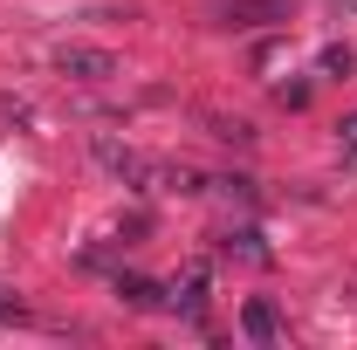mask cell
<instances>
[{
  "instance_id": "cell-1",
  "label": "cell",
  "mask_w": 357,
  "mask_h": 350,
  "mask_svg": "<svg viewBox=\"0 0 357 350\" xmlns=\"http://www.w3.org/2000/svg\"><path fill=\"white\" fill-rule=\"evenodd\" d=\"M55 69L69 83H110L117 76V55L110 48H89V42H69V48H55Z\"/></svg>"
},
{
  "instance_id": "cell-2",
  "label": "cell",
  "mask_w": 357,
  "mask_h": 350,
  "mask_svg": "<svg viewBox=\"0 0 357 350\" xmlns=\"http://www.w3.org/2000/svg\"><path fill=\"white\" fill-rule=\"evenodd\" d=\"M165 303H172L178 316H199V309H206V261H199V268H185L172 289H165Z\"/></svg>"
},
{
  "instance_id": "cell-3",
  "label": "cell",
  "mask_w": 357,
  "mask_h": 350,
  "mask_svg": "<svg viewBox=\"0 0 357 350\" xmlns=\"http://www.w3.org/2000/svg\"><path fill=\"white\" fill-rule=\"evenodd\" d=\"M241 330H248L255 344H275V337H282V316H275V303H261V296H255V303L241 309Z\"/></svg>"
},
{
  "instance_id": "cell-4",
  "label": "cell",
  "mask_w": 357,
  "mask_h": 350,
  "mask_svg": "<svg viewBox=\"0 0 357 350\" xmlns=\"http://www.w3.org/2000/svg\"><path fill=\"white\" fill-rule=\"evenodd\" d=\"M220 248H227V254H241V261H255V268H268V241H261V227H234Z\"/></svg>"
},
{
  "instance_id": "cell-5",
  "label": "cell",
  "mask_w": 357,
  "mask_h": 350,
  "mask_svg": "<svg viewBox=\"0 0 357 350\" xmlns=\"http://www.w3.org/2000/svg\"><path fill=\"white\" fill-rule=\"evenodd\" d=\"M117 296H124L131 309H165V289L144 282V275H117Z\"/></svg>"
},
{
  "instance_id": "cell-6",
  "label": "cell",
  "mask_w": 357,
  "mask_h": 350,
  "mask_svg": "<svg viewBox=\"0 0 357 350\" xmlns=\"http://www.w3.org/2000/svg\"><path fill=\"white\" fill-rule=\"evenodd\" d=\"M275 14H282V0H234V7H227V28H261Z\"/></svg>"
},
{
  "instance_id": "cell-7",
  "label": "cell",
  "mask_w": 357,
  "mask_h": 350,
  "mask_svg": "<svg viewBox=\"0 0 357 350\" xmlns=\"http://www.w3.org/2000/svg\"><path fill=\"white\" fill-rule=\"evenodd\" d=\"M0 323H28V303H21L14 289H0Z\"/></svg>"
},
{
  "instance_id": "cell-8",
  "label": "cell",
  "mask_w": 357,
  "mask_h": 350,
  "mask_svg": "<svg viewBox=\"0 0 357 350\" xmlns=\"http://www.w3.org/2000/svg\"><path fill=\"white\" fill-rule=\"evenodd\" d=\"M275 96H282L289 110H303V103H310V83H275Z\"/></svg>"
},
{
  "instance_id": "cell-9",
  "label": "cell",
  "mask_w": 357,
  "mask_h": 350,
  "mask_svg": "<svg viewBox=\"0 0 357 350\" xmlns=\"http://www.w3.org/2000/svg\"><path fill=\"white\" fill-rule=\"evenodd\" d=\"M337 144H344V158H357V110L344 117V124H337Z\"/></svg>"
},
{
  "instance_id": "cell-10",
  "label": "cell",
  "mask_w": 357,
  "mask_h": 350,
  "mask_svg": "<svg viewBox=\"0 0 357 350\" xmlns=\"http://www.w3.org/2000/svg\"><path fill=\"white\" fill-rule=\"evenodd\" d=\"M323 69L330 76H351V48H323Z\"/></svg>"
}]
</instances>
